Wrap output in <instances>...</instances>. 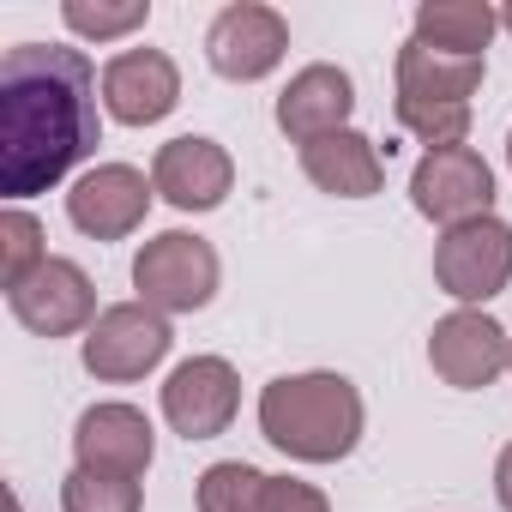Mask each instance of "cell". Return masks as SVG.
<instances>
[{
	"label": "cell",
	"instance_id": "obj_1",
	"mask_svg": "<svg viewBox=\"0 0 512 512\" xmlns=\"http://www.w3.org/2000/svg\"><path fill=\"white\" fill-rule=\"evenodd\" d=\"M103 79L79 49L19 43L0 55V187L31 199L103 145Z\"/></svg>",
	"mask_w": 512,
	"mask_h": 512
},
{
	"label": "cell",
	"instance_id": "obj_2",
	"mask_svg": "<svg viewBox=\"0 0 512 512\" xmlns=\"http://www.w3.org/2000/svg\"><path fill=\"white\" fill-rule=\"evenodd\" d=\"M362 392L344 380V374H284L260 392V434L284 452V458H302V464H338L356 452L362 440Z\"/></svg>",
	"mask_w": 512,
	"mask_h": 512
},
{
	"label": "cell",
	"instance_id": "obj_3",
	"mask_svg": "<svg viewBox=\"0 0 512 512\" xmlns=\"http://www.w3.org/2000/svg\"><path fill=\"white\" fill-rule=\"evenodd\" d=\"M482 73H488V61L440 55V49H422L410 37L398 49V127L416 133L428 151L464 145V133H470V97H476Z\"/></svg>",
	"mask_w": 512,
	"mask_h": 512
},
{
	"label": "cell",
	"instance_id": "obj_4",
	"mask_svg": "<svg viewBox=\"0 0 512 512\" xmlns=\"http://www.w3.org/2000/svg\"><path fill=\"white\" fill-rule=\"evenodd\" d=\"M217 278H223L217 247L205 235H187V229H163L133 253V290L163 320L169 314H199L217 296Z\"/></svg>",
	"mask_w": 512,
	"mask_h": 512
},
{
	"label": "cell",
	"instance_id": "obj_5",
	"mask_svg": "<svg viewBox=\"0 0 512 512\" xmlns=\"http://www.w3.org/2000/svg\"><path fill=\"white\" fill-rule=\"evenodd\" d=\"M434 284L476 308V302H494L506 284H512V223L500 217H476V223H458L434 241Z\"/></svg>",
	"mask_w": 512,
	"mask_h": 512
},
{
	"label": "cell",
	"instance_id": "obj_6",
	"mask_svg": "<svg viewBox=\"0 0 512 512\" xmlns=\"http://www.w3.org/2000/svg\"><path fill=\"white\" fill-rule=\"evenodd\" d=\"M169 344H175V332H169V320L157 308L115 302V308L97 314V326L85 332L79 356H85V374H97L109 386H127V380H145L169 356Z\"/></svg>",
	"mask_w": 512,
	"mask_h": 512
},
{
	"label": "cell",
	"instance_id": "obj_7",
	"mask_svg": "<svg viewBox=\"0 0 512 512\" xmlns=\"http://www.w3.org/2000/svg\"><path fill=\"white\" fill-rule=\"evenodd\" d=\"M410 205H416L428 223H440V229L494 217V169H488L482 151H470V145L422 151V163L410 169Z\"/></svg>",
	"mask_w": 512,
	"mask_h": 512
},
{
	"label": "cell",
	"instance_id": "obj_8",
	"mask_svg": "<svg viewBox=\"0 0 512 512\" xmlns=\"http://www.w3.org/2000/svg\"><path fill=\"white\" fill-rule=\"evenodd\" d=\"M284 55H290V19L278 7H260V0H235V7H223L211 19V31H205L211 73H223L235 85L266 79Z\"/></svg>",
	"mask_w": 512,
	"mask_h": 512
},
{
	"label": "cell",
	"instance_id": "obj_9",
	"mask_svg": "<svg viewBox=\"0 0 512 512\" xmlns=\"http://www.w3.org/2000/svg\"><path fill=\"white\" fill-rule=\"evenodd\" d=\"M241 410V380L223 356H187L163 380V422L181 440H217Z\"/></svg>",
	"mask_w": 512,
	"mask_h": 512
},
{
	"label": "cell",
	"instance_id": "obj_10",
	"mask_svg": "<svg viewBox=\"0 0 512 512\" xmlns=\"http://www.w3.org/2000/svg\"><path fill=\"white\" fill-rule=\"evenodd\" d=\"M13 302V320L37 338H73V332H91L97 326V290L85 278V266L73 260H49L7 296Z\"/></svg>",
	"mask_w": 512,
	"mask_h": 512
},
{
	"label": "cell",
	"instance_id": "obj_11",
	"mask_svg": "<svg viewBox=\"0 0 512 512\" xmlns=\"http://www.w3.org/2000/svg\"><path fill=\"white\" fill-rule=\"evenodd\" d=\"M151 193H157V187H151L133 163H97V169H85V175L73 181L67 217H73V229L91 235V241H121V235H133V229L145 223Z\"/></svg>",
	"mask_w": 512,
	"mask_h": 512
},
{
	"label": "cell",
	"instance_id": "obj_12",
	"mask_svg": "<svg viewBox=\"0 0 512 512\" xmlns=\"http://www.w3.org/2000/svg\"><path fill=\"white\" fill-rule=\"evenodd\" d=\"M512 356V338L500 332V320H488L482 308H458L446 314L434 332H428V368L458 386V392H482L494 386V374L506 368Z\"/></svg>",
	"mask_w": 512,
	"mask_h": 512
},
{
	"label": "cell",
	"instance_id": "obj_13",
	"mask_svg": "<svg viewBox=\"0 0 512 512\" xmlns=\"http://www.w3.org/2000/svg\"><path fill=\"white\" fill-rule=\"evenodd\" d=\"M73 458H79V470L139 482L157 458V434H151L145 410H133V404H91L73 428Z\"/></svg>",
	"mask_w": 512,
	"mask_h": 512
},
{
	"label": "cell",
	"instance_id": "obj_14",
	"mask_svg": "<svg viewBox=\"0 0 512 512\" xmlns=\"http://www.w3.org/2000/svg\"><path fill=\"white\" fill-rule=\"evenodd\" d=\"M151 187L175 205V211H217L235 187V163L217 139H199V133H181L169 145H157L151 157Z\"/></svg>",
	"mask_w": 512,
	"mask_h": 512
},
{
	"label": "cell",
	"instance_id": "obj_15",
	"mask_svg": "<svg viewBox=\"0 0 512 512\" xmlns=\"http://www.w3.org/2000/svg\"><path fill=\"white\" fill-rule=\"evenodd\" d=\"M181 103V73L163 49H121L103 67V109L121 127H151Z\"/></svg>",
	"mask_w": 512,
	"mask_h": 512
},
{
	"label": "cell",
	"instance_id": "obj_16",
	"mask_svg": "<svg viewBox=\"0 0 512 512\" xmlns=\"http://www.w3.org/2000/svg\"><path fill=\"white\" fill-rule=\"evenodd\" d=\"M350 109H356L350 73L332 67V61H314V67H302V73L284 85V97H278V127H284V139L314 145V139L350 133Z\"/></svg>",
	"mask_w": 512,
	"mask_h": 512
},
{
	"label": "cell",
	"instance_id": "obj_17",
	"mask_svg": "<svg viewBox=\"0 0 512 512\" xmlns=\"http://www.w3.org/2000/svg\"><path fill=\"white\" fill-rule=\"evenodd\" d=\"M302 175L332 193V199H374L386 187V163H380V145L368 133H332V139H314L302 145Z\"/></svg>",
	"mask_w": 512,
	"mask_h": 512
},
{
	"label": "cell",
	"instance_id": "obj_18",
	"mask_svg": "<svg viewBox=\"0 0 512 512\" xmlns=\"http://www.w3.org/2000/svg\"><path fill=\"white\" fill-rule=\"evenodd\" d=\"M494 31H500V13L488 7V0H422L416 7V43L440 49V55L482 61Z\"/></svg>",
	"mask_w": 512,
	"mask_h": 512
},
{
	"label": "cell",
	"instance_id": "obj_19",
	"mask_svg": "<svg viewBox=\"0 0 512 512\" xmlns=\"http://www.w3.org/2000/svg\"><path fill=\"white\" fill-rule=\"evenodd\" d=\"M260 506H266V470L223 458L199 476V512H260Z\"/></svg>",
	"mask_w": 512,
	"mask_h": 512
},
{
	"label": "cell",
	"instance_id": "obj_20",
	"mask_svg": "<svg viewBox=\"0 0 512 512\" xmlns=\"http://www.w3.org/2000/svg\"><path fill=\"white\" fill-rule=\"evenodd\" d=\"M43 260H49V253H43V223H37L25 205H13L7 217H0V284H7V296H13Z\"/></svg>",
	"mask_w": 512,
	"mask_h": 512
},
{
	"label": "cell",
	"instance_id": "obj_21",
	"mask_svg": "<svg viewBox=\"0 0 512 512\" xmlns=\"http://www.w3.org/2000/svg\"><path fill=\"white\" fill-rule=\"evenodd\" d=\"M61 512H139V482L127 476H97V470H67L61 482Z\"/></svg>",
	"mask_w": 512,
	"mask_h": 512
},
{
	"label": "cell",
	"instance_id": "obj_22",
	"mask_svg": "<svg viewBox=\"0 0 512 512\" xmlns=\"http://www.w3.org/2000/svg\"><path fill=\"white\" fill-rule=\"evenodd\" d=\"M61 19H67V31H79V37H91V43H109V37H127V31H139L145 19H151V0H127V7H91V0H67L61 7Z\"/></svg>",
	"mask_w": 512,
	"mask_h": 512
},
{
	"label": "cell",
	"instance_id": "obj_23",
	"mask_svg": "<svg viewBox=\"0 0 512 512\" xmlns=\"http://www.w3.org/2000/svg\"><path fill=\"white\" fill-rule=\"evenodd\" d=\"M260 512H332L326 494L314 482H296V476H266V506Z\"/></svg>",
	"mask_w": 512,
	"mask_h": 512
},
{
	"label": "cell",
	"instance_id": "obj_24",
	"mask_svg": "<svg viewBox=\"0 0 512 512\" xmlns=\"http://www.w3.org/2000/svg\"><path fill=\"white\" fill-rule=\"evenodd\" d=\"M494 500L512 512V440L500 446V458H494Z\"/></svg>",
	"mask_w": 512,
	"mask_h": 512
},
{
	"label": "cell",
	"instance_id": "obj_25",
	"mask_svg": "<svg viewBox=\"0 0 512 512\" xmlns=\"http://www.w3.org/2000/svg\"><path fill=\"white\" fill-rule=\"evenodd\" d=\"M500 25H506V31H512V7H506V13H500Z\"/></svg>",
	"mask_w": 512,
	"mask_h": 512
},
{
	"label": "cell",
	"instance_id": "obj_26",
	"mask_svg": "<svg viewBox=\"0 0 512 512\" xmlns=\"http://www.w3.org/2000/svg\"><path fill=\"white\" fill-rule=\"evenodd\" d=\"M506 163H512V133H506Z\"/></svg>",
	"mask_w": 512,
	"mask_h": 512
},
{
	"label": "cell",
	"instance_id": "obj_27",
	"mask_svg": "<svg viewBox=\"0 0 512 512\" xmlns=\"http://www.w3.org/2000/svg\"><path fill=\"white\" fill-rule=\"evenodd\" d=\"M506 368H512V356H506Z\"/></svg>",
	"mask_w": 512,
	"mask_h": 512
}]
</instances>
